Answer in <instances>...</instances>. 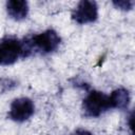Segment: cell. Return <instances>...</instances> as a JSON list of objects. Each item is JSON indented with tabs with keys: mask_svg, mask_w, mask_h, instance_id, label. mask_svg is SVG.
Wrapping results in <instances>:
<instances>
[{
	"mask_svg": "<svg viewBox=\"0 0 135 135\" xmlns=\"http://www.w3.org/2000/svg\"><path fill=\"white\" fill-rule=\"evenodd\" d=\"M109 109H112L110 96L99 91H91L82 102L84 115L89 117H98Z\"/></svg>",
	"mask_w": 135,
	"mask_h": 135,
	"instance_id": "7a4b0ae2",
	"label": "cell"
},
{
	"mask_svg": "<svg viewBox=\"0 0 135 135\" xmlns=\"http://www.w3.org/2000/svg\"><path fill=\"white\" fill-rule=\"evenodd\" d=\"M35 111V105L32 99L27 97H20L16 98L12 104L8 112V116L12 120L22 122L27 120Z\"/></svg>",
	"mask_w": 135,
	"mask_h": 135,
	"instance_id": "3957f363",
	"label": "cell"
},
{
	"mask_svg": "<svg viewBox=\"0 0 135 135\" xmlns=\"http://www.w3.org/2000/svg\"><path fill=\"white\" fill-rule=\"evenodd\" d=\"M30 47L15 38H6L0 42V65L15 63L20 57L26 56Z\"/></svg>",
	"mask_w": 135,
	"mask_h": 135,
	"instance_id": "6da1fadb",
	"label": "cell"
},
{
	"mask_svg": "<svg viewBox=\"0 0 135 135\" xmlns=\"http://www.w3.org/2000/svg\"><path fill=\"white\" fill-rule=\"evenodd\" d=\"M60 37L56 31L50 28L32 38V44L42 53H51L58 49L60 44Z\"/></svg>",
	"mask_w": 135,
	"mask_h": 135,
	"instance_id": "277c9868",
	"label": "cell"
},
{
	"mask_svg": "<svg viewBox=\"0 0 135 135\" xmlns=\"http://www.w3.org/2000/svg\"><path fill=\"white\" fill-rule=\"evenodd\" d=\"M71 135H93L90 131L84 130V129H77L76 131H74Z\"/></svg>",
	"mask_w": 135,
	"mask_h": 135,
	"instance_id": "9c48e42d",
	"label": "cell"
},
{
	"mask_svg": "<svg viewBox=\"0 0 135 135\" xmlns=\"http://www.w3.org/2000/svg\"><path fill=\"white\" fill-rule=\"evenodd\" d=\"M72 17L79 24L94 22L98 17V6L95 1H80L76 6Z\"/></svg>",
	"mask_w": 135,
	"mask_h": 135,
	"instance_id": "5b68a950",
	"label": "cell"
},
{
	"mask_svg": "<svg viewBox=\"0 0 135 135\" xmlns=\"http://www.w3.org/2000/svg\"><path fill=\"white\" fill-rule=\"evenodd\" d=\"M7 14L15 20H22L27 16L28 4L23 0H9L6 2Z\"/></svg>",
	"mask_w": 135,
	"mask_h": 135,
	"instance_id": "8992f818",
	"label": "cell"
},
{
	"mask_svg": "<svg viewBox=\"0 0 135 135\" xmlns=\"http://www.w3.org/2000/svg\"><path fill=\"white\" fill-rule=\"evenodd\" d=\"M113 4L120 8V9H124V11H128V9H131L134 5V1H130V0H119V1H113Z\"/></svg>",
	"mask_w": 135,
	"mask_h": 135,
	"instance_id": "ba28073f",
	"label": "cell"
},
{
	"mask_svg": "<svg viewBox=\"0 0 135 135\" xmlns=\"http://www.w3.org/2000/svg\"><path fill=\"white\" fill-rule=\"evenodd\" d=\"M110 96V101H111V105L112 109H120V110H124L128 108L129 103H130V94L129 91L123 89V88H119L114 90Z\"/></svg>",
	"mask_w": 135,
	"mask_h": 135,
	"instance_id": "52a82bcc",
	"label": "cell"
}]
</instances>
